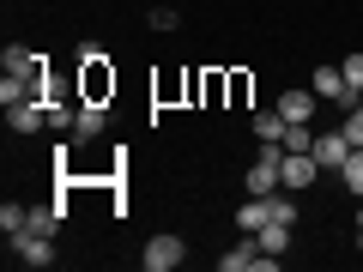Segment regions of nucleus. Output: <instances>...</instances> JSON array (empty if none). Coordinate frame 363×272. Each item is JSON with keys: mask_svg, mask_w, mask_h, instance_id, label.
I'll return each instance as SVG.
<instances>
[{"mask_svg": "<svg viewBox=\"0 0 363 272\" xmlns=\"http://www.w3.org/2000/svg\"><path fill=\"white\" fill-rule=\"evenodd\" d=\"M279 157H285V145H260V157L248 164V194H279L285 181H279Z\"/></svg>", "mask_w": 363, "mask_h": 272, "instance_id": "1", "label": "nucleus"}, {"mask_svg": "<svg viewBox=\"0 0 363 272\" xmlns=\"http://www.w3.org/2000/svg\"><path fill=\"white\" fill-rule=\"evenodd\" d=\"M6 242H13L18 266H49V260H55V236L49 230H18V236H6Z\"/></svg>", "mask_w": 363, "mask_h": 272, "instance_id": "2", "label": "nucleus"}, {"mask_svg": "<svg viewBox=\"0 0 363 272\" xmlns=\"http://www.w3.org/2000/svg\"><path fill=\"white\" fill-rule=\"evenodd\" d=\"M182 260H188V242H182V236H152L145 254H140V266L145 272H176Z\"/></svg>", "mask_w": 363, "mask_h": 272, "instance_id": "3", "label": "nucleus"}, {"mask_svg": "<svg viewBox=\"0 0 363 272\" xmlns=\"http://www.w3.org/2000/svg\"><path fill=\"white\" fill-rule=\"evenodd\" d=\"M309 91L321 97V103H339V109H351V103H357V97H351V85H345V67H315Z\"/></svg>", "mask_w": 363, "mask_h": 272, "instance_id": "4", "label": "nucleus"}, {"mask_svg": "<svg viewBox=\"0 0 363 272\" xmlns=\"http://www.w3.org/2000/svg\"><path fill=\"white\" fill-rule=\"evenodd\" d=\"M315 176H321V164H315V152H285V157H279V181H285L291 194H303V188H309Z\"/></svg>", "mask_w": 363, "mask_h": 272, "instance_id": "5", "label": "nucleus"}, {"mask_svg": "<svg viewBox=\"0 0 363 272\" xmlns=\"http://www.w3.org/2000/svg\"><path fill=\"white\" fill-rule=\"evenodd\" d=\"M351 152H357V145H351L345 133H315V164H321V169H345Z\"/></svg>", "mask_w": 363, "mask_h": 272, "instance_id": "6", "label": "nucleus"}, {"mask_svg": "<svg viewBox=\"0 0 363 272\" xmlns=\"http://www.w3.org/2000/svg\"><path fill=\"white\" fill-rule=\"evenodd\" d=\"M6 121H13V133H37V128H49V103L43 97H25V103L6 109Z\"/></svg>", "mask_w": 363, "mask_h": 272, "instance_id": "7", "label": "nucleus"}, {"mask_svg": "<svg viewBox=\"0 0 363 272\" xmlns=\"http://www.w3.org/2000/svg\"><path fill=\"white\" fill-rule=\"evenodd\" d=\"M236 224H242V236L267 230L272 224V194H248V206H236Z\"/></svg>", "mask_w": 363, "mask_h": 272, "instance_id": "8", "label": "nucleus"}, {"mask_svg": "<svg viewBox=\"0 0 363 272\" xmlns=\"http://www.w3.org/2000/svg\"><path fill=\"white\" fill-rule=\"evenodd\" d=\"M260 260H267V248H260L255 236H248V242H236L230 254H218V272H248V266L260 272Z\"/></svg>", "mask_w": 363, "mask_h": 272, "instance_id": "9", "label": "nucleus"}, {"mask_svg": "<svg viewBox=\"0 0 363 272\" xmlns=\"http://www.w3.org/2000/svg\"><path fill=\"white\" fill-rule=\"evenodd\" d=\"M315 103H321L315 91H285V97H279V103H272V109H279V115H285V121H309V115H315Z\"/></svg>", "mask_w": 363, "mask_h": 272, "instance_id": "10", "label": "nucleus"}, {"mask_svg": "<svg viewBox=\"0 0 363 272\" xmlns=\"http://www.w3.org/2000/svg\"><path fill=\"white\" fill-rule=\"evenodd\" d=\"M285 128H291V121L279 115V109H255V140L260 145H279V140H285Z\"/></svg>", "mask_w": 363, "mask_h": 272, "instance_id": "11", "label": "nucleus"}, {"mask_svg": "<svg viewBox=\"0 0 363 272\" xmlns=\"http://www.w3.org/2000/svg\"><path fill=\"white\" fill-rule=\"evenodd\" d=\"M291 236H297V224H285V218H272L267 230H255V242L267 248V254H285V248H291Z\"/></svg>", "mask_w": 363, "mask_h": 272, "instance_id": "12", "label": "nucleus"}, {"mask_svg": "<svg viewBox=\"0 0 363 272\" xmlns=\"http://www.w3.org/2000/svg\"><path fill=\"white\" fill-rule=\"evenodd\" d=\"M104 103H91V97H85V103H79V121H73V133H79V140H97V133H104Z\"/></svg>", "mask_w": 363, "mask_h": 272, "instance_id": "13", "label": "nucleus"}, {"mask_svg": "<svg viewBox=\"0 0 363 272\" xmlns=\"http://www.w3.org/2000/svg\"><path fill=\"white\" fill-rule=\"evenodd\" d=\"M339 181H345V194H357V200H363V145H357V152L345 157V169H339Z\"/></svg>", "mask_w": 363, "mask_h": 272, "instance_id": "14", "label": "nucleus"}, {"mask_svg": "<svg viewBox=\"0 0 363 272\" xmlns=\"http://www.w3.org/2000/svg\"><path fill=\"white\" fill-rule=\"evenodd\" d=\"M25 224H30V212L18 206V200H6V206H0V230H6V236H18Z\"/></svg>", "mask_w": 363, "mask_h": 272, "instance_id": "15", "label": "nucleus"}, {"mask_svg": "<svg viewBox=\"0 0 363 272\" xmlns=\"http://www.w3.org/2000/svg\"><path fill=\"white\" fill-rule=\"evenodd\" d=\"M61 218H67V206H37L25 230H49V236H55V224H61Z\"/></svg>", "mask_w": 363, "mask_h": 272, "instance_id": "16", "label": "nucleus"}, {"mask_svg": "<svg viewBox=\"0 0 363 272\" xmlns=\"http://www.w3.org/2000/svg\"><path fill=\"white\" fill-rule=\"evenodd\" d=\"M339 133H345L351 145H363V97H357V103L345 109V128H339Z\"/></svg>", "mask_w": 363, "mask_h": 272, "instance_id": "17", "label": "nucleus"}, {"mask_svg": "<svg viewBox=\"0 0 363 272\" xmlns=\"http://www.w3.org/2000/svg\"><path fill=\"white\" fill-rule=\"evenodd\" d=\"M339 67H345V85H351V97H363V55H345Z\"/></svg>", "mask_w": 363, "mask_h": 272, "instance_id": "18", "label": "nucleus"}, {"mask_svg": "<svg viewBox=\"0 0 363 272\" xmlns=\"http://www.w3.org/2000/svg\"><path fill=\"white\" fill-rule=\"evenodd\" d=\"M79 121V103H49V128H73Z\"/></svg>", "mask_w": 363, "mask_h": 272, "instance_id": "19", "label": "nucleus"}, {"mask_svg": "<svg viewBox=\"0 0 363 272\" xmlns=\"http://www.w3.org/2000/svg\"><path fill=\"white\" fill-rule=\"evenodd\" d=\"M109 55H104V42H79V67H104Z\"/></svg>", "mask_w": 363, "mask_h": 272, "instance_id": "20", "label": "nucleus"}, {"mask_svg": "<svg viewBox=\"0 0 363 272\" xmlns=\"http://www.w3.org/2000/svg\"><path fill=\"white\" fill-rule=\"evenodd\" d=\"M357 242H363V206H357Z\"/></svg>", "mask_w": 363, "mask_h": 272, "instance_id": "21", "label": "nucleus"}]
</instances>
